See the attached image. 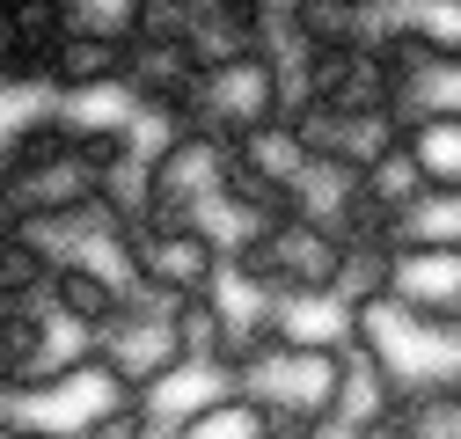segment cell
I'll use <instances>...</instances> for the list:
<instances>
[{"instance_id":"obj_1","label":"cell","mask_w":461,"mask_h":439,"mask_svg":"<svg viewBox=\"0 0 461 439\" xmlns=\"http://www.w3.org/2000/svg\"><path fill=\"white\" fill-rule=\"evenodd\" d=\"M337 381H344V352L294 345V337H249L235 359H227V389H242L271 417L330 425L337 417Z\"/></svg>"},{"instance_id":"obj_2","label":"cell","mask_w":461,"mask_h":439,"mask_svg":"<svg viewBox=\"0 0 461 439\" xmlns=\"http://www.w3.org/2000/svg\"><path fill=\"white\" fill-rule=\"evenodd\" d=\"M359 345L374 352V366L402 403H439L461 389V322H425L402 315L395 300H374L359 308Z\"/></svg>"},{"instance_id":"obj_3","label":"cell","mask_w":461,"mask_h":439,"mask_svg":"<svg viewBox=\"0 0 461 439\" xmlns=\"http://www.w3.org/2000/svg\"><path fill=\"white\" fill-rule=\"evenodd\" d=\"M176 300L184 293H154V286H132L95 329V366L118 381L125 396H154L161 381H176L191 359H184V337H176Z\"/></svg>"},{"instance_id":"obj_4","label":"cell","mask_w":461,"mask_h":439,"mask_svg":"<svg viewBox=\"0 0 461 439\" xmlns=\"http://www.w3.org/2000/svg\"><path fill=\"white\" fill-rule=\"evenodd\" d=\"M278 110H294V74L271 44H249L235 59H220L198 74V95H191V125L220 132V139H242L249 125L278 118Z\"/></svg>"},{"instance_id":"obj_5","label":"cell","mask_w":461,"mask_h":439,"mask_svg":"<svg viewBox=\"0 0 461 439\" xmlns=\"http://www.w3.org/2000/svg\"><path fill=\"white\" fill-rule=\"evenodd\" d=\"M125 242H132V271L140 286L154 293H205L220 279V249L205 242V228L191 212H132L125 220Z\"/></svg>"},{"instance_id":"obj_6","label":"cell","mask_w":461,"mask_h":439,"mask_svg":"<svg viewBox=\"0 0 461 439\" xmlns=\"http://www.w3.org/2000/svg\"><path fill=\"white\" fill-rule=\"evenodd\" d=\"M337 249H344V242H330L322 228H308V220H294V212H278V220H271V228H264L249 249H235V256H227V271L257 279L264 293H301V286H330Z\"/></svg>"},{"instance_id":"obj_7","label":"cell","mask_w":461,"mask_h":439,"mask_svg":"<svg viewBox=\"0 0 461 439\" xmlns=\"http://www.w3.org/2000/svg\"><path fill=\"white\" fill-rule=\"evenodd\" d=\"M227 169H235V139H220L205 125H176L168 147L147 161V205L154 212H191L227 184Z\"/></svg>"},{"instance_id":"obj_8","label":"cell","mask_w":461,"mask_h":439,"mask_svg":"<svg viewBox=\"0 0 461 439\" xmlns=\"http://www.w3.org/2000/svg\"><path fill=\"white\" fill-rule=\"evenodd\" d=\"M110 396H125V389H118L103 366H81V373L44 381V389H15L8 403H0V425H8V432H30V439H81L88 417H95Z\"/></svg>"},{"instance_id":"obj_9","label":"cell","mask_w":461,"mask_h":439,"mask_svg":"<svg viewBox=\"0 0 461 439\" xmlns=\"http://www.w3.org/2000/svg\"><path fill=\"white\" fill-rule=\"evenodd\" d=\"M381 59H388V110L402 125H418V118H461V51L454 44H411V37H395L381 44Z\"/></svg>"},{"instance_id":"obj_10","label":"cell","mask_w":461,"mask_h":439,"mask_svg":"<svg viewBox=\"0 0 461 439\" xmlns=\"http://www.w3.org/2000/svg\"><path fill=\"white\" fill-rule=\"evenodd\" d=\"M285 212L308 220V228H322L330 242H352V235L381 228L374 205H366V169L330 161V154H308V169L294 176V191H285Z\"/></svg>"},{"instance_id":"obj_11","label":"cell","mask_w":461,"mask_h":439,"mask_svg":"<svg viewBox=\"0 0 461 439\" xmlns=\"http://www.w3.org/2000/svg\"><path fill=\"white\" fill-rule=\"evenodd\" d=\"M402 315L461 322V242H388V293Z\"/></svg>"},{"instance_id":"obj_12","label":"cell","mask_w":461,"mask_h":439,"mask_svg":"<svg viewBox=\"0 0 461 439\" xmlns=\"http://www.w3.org/2000/svg\"><path fill=\"white\" fill-rule=\"evenodd\" d=\"M125 67H132V37H110V30H81L67 22L44 51V88L59 103H81V95H118L125 88Z\"/></svg>"},{"instance_id":"obj_13","label":"cell","mask_w":461,"mask_h":439,"mask_svg":"<svg viewBox=\"0 0 461 439\" xmlns=\"http://www.w3.org/2000/svg\"><path fill=\"white\" fill-rule=\"evenodd\" d=\"M294 118H301V132H308L315 154L352 161V169L381 161L402 139V118H395L388 103H294Z\"/></svg>"},{"instance_id":"obj_14","label":"cell","mask_w":461,"mask_h":439,"mask_svg":"<svg viewBox=\"0 0 461 439\" xmlns=\"http://www.w3.org/2000/svg\"><path fill=\"white\" fill-rule=\"evenodd\" d=\"M285 74L294 103H388V59L374 44H308Z\"/></svg>"},{"instance_id":"obj_15","label":"cell","mask_w":461,"mask_h":439,"mask_svg":"<svg viewBox=\"0 0 461 439\" xmlns=\"http://www.w3.org/2000/svg\"><path fill=\"white\" fill-rule=\"evenodd\" d=\"M359 315L344 308L330 286H301V293H271V322L264 337H294V345H322V352H344L352 345Z\"/></svg>"},{"instance_id":"obj_16","label":"cell","mask_w":461,"mask_h":439,"mask_svg":"<svg viewBox=\"0 0 461 439\" xmlns=\"http://www.w3.org/2000/svg\"><path fill=\"white\" fill-rule=\"evenodd\" d=\"M264 432H271V410L249 403L242 389H212L168 425V439H264Z\"/></svg>"},{"instance_id":"obj_17","label":"cell","mask_w":461,"mask_h":439,"mask_svg":"<svg viewBox=\"0 0 461 439\" xmlns=\"http://www.w3.org/2000/svg\"><path fill=\"white\" fill-rule=\"evenodd\" d=\"M330 293L344 300V308H374L381 293H388V235L374 228V235H352L337 249V271H330Z\"/></svg>"},{"instance_id":"obj_18","label":"cell","mask_w":461,"mask_h":439,"mask_svg":"<svg viewBox=\"0 0 461 439\" xmlns=\"http://www.w3.org/2000/svg\"><path fill=\"white\" fill-rule=\"evenodd\" d=\"M402 147H411L418 176L432 191H461V118H418V125H402Z\"/></svg>"},{"instance_id":"obj_19","label":"cell","mask_w":461,"mask_h":439,"mask_svg":"<svg viewBox=\"0 0 461 439\" xmlns=\"http://www.w3.org/2000/svg\"><path fill=\"white\" fill-rule=\"evenodd\" d=\"M381 235L388 242H461V191H418L402 212L381 220Z\"/></svg>"},{"instance_id":"obj_20","label":"cell","mask_w":461,"mask_h":439,"mask_svg":"<svg viewBox=\"0 0 461 439\" xmlns=\"http://www.w3.org/2000/svg\"><path fill=\"white\" fill-rule=\"evenodd\" d=\"M425 191V176H418V161H411V147H388L381 161H366V205H374V220H388V212H402Z\"/></svg>"},{"instance_id":"obj_21","label":"cell","mask_w":461,"mask_h":439,"mask_svg":"<svg viewBox=\"0 0 461 439\" xmlns=\"http://www.w3.org/2000/svg\"><path fill=\"white\" fill-rule=\"evenodd\" d=\"M147 0H59V15L81 22V30H110V37H132Z\"/></svg>"},{"instance_id":"obj_22","label":"cell","mask_w":461,"mask_h":439,"mask_svg":"<svg viewBox=\"0 0 461 439\" xmlns=\"http://www.w3.org/2000/svg\"><path fill=\"white\" fill-rule=\"evenodd\" d=\"M264 439H337V425H308V417H271Z\"/></svg>"},{"instance_id":"obj_23","label":"cell","mask_w":461,"mask_h":439,"mask_svg":"<svg viewBox=\"0 0 461 439\" xmlns=\"http://www.w3.org/2000/svg\"><path fill=\"white\" fill-rule=\"evenodd\" d=\"M8 389H15V359H8V345H0V403H8Z\"/></svg>"},{"instance_id":"obj_24","label":"cell","mask_w":461,"mask_h":439,"mask_svg":"<svg viewBox=\"0 0 461 439\" xmlns=\"http://www.w3.org/2000/svg\"><path fill=\"white\" fill-rule=\"evenodd\" d=\"M0 439H23V432H8V425H0Z\"/></svg>"},{"instance_id":"obj_25","label":"cell","mask_w":461,"mask_h":439,"mask_svg":"<svg viewBox=\"0 0 461 439\" xmlns=\"http://www.w3.org/2000/svg\"><path fill=\"white\" fill-rule=\"evenodd\" d=\"M242 8H257V0H242Z\"/></svg>"},{"instance_id":"obj_26","label":"cell","mask_w":461,"mask_h":439,"mask_svg":"<svg viewBox=\"0 0 461 439\" xmlns=\"http://www.w3.org/2000/svg\"><path fill=\"white\" fill-rule=\"evenodd\" d=\"M454 403H461V389H454Z\"/></svg>"}]
</instances>
